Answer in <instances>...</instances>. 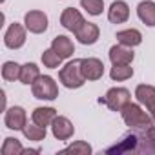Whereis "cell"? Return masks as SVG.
Wrapping results in <instances>:
<instances>
[{"label": "cell", "instance_id": "7", "mask_svg": "<svg viewBox=\"0 0 155 155\" xmlns=\"http://www.w3.org/2000/svg\"><path fill=\"white\" fill-rule=\"evenodd\" d=\"M4 124L9 130L22 131L24 126L28 124V113L22 106H11L4 111Z\"/></svg>", "mask_w": 155, "mask_h": 155}, {"label": "cell", "instance_id": "26", "mask_svg": "<svg viewBox=\"0 0 155 155\" xmlns=\"http://www.w3.org/2000/svg\"><path fill=\"white\" fill-rule=\"evenodd\" d=\"M81 8L91 15V17H99L104 11V0H81Z\"/></svg>", "mask_w": 155, "mask_h": 155}, {"label": "cell", "instance_id": "18", "mask_svg": "<svg viewBox=\"0 0 155 155\" xmlns=\"http://www.w3.org/2000/svg\"><path fill=\"white\" fill-rule=\"evenodd\" d=\"M135 99L139 104L146 106L148 110L155 104V86L151 84H139L135 88Z\"/></svg>", "mask_w": 155, "mask_h": 155}, {"label": "cell", "instance_id": "22", "mask_svg": "<svg viewBox=\"0 0 155 155\" xmlns=\"http://www.w3.org/2000/svg\"><path fill=\"white\" fill-rule=\"evenodd\" d=\"M20 71H22L20 64H17L15 60H6L2 64V79L8 81V82L20 81Z\"/></svg>", "mask_w": 155, "mask_h": 155}, {"label": "cell", "instance_id": "8", "mask_svg": "<svg viewBox=\"0 0 155 155\" xmlns=\"http://www.w3.org/2000/svg\"><path fill=\"white\" fill-rule=\"evenodd\" d=\"M51 133L57 140H69L75 133V126L73 122L64 117V115H57L55 120L51 122Z\"/></svg>", "mask_w": 155, "mask_h": 155}, {"label": "cell", "instance_id": "10", "mask_svg": "<svg viewBox=\"0 0 155 155\" xmlns=\"http://www.w3.org/2000/svg\"><path fill=\"white\" fill-rule=\"evenodd\" d=\"M84 22H86V20H84L82 13H81L79 9H75V8H66V9L62 11V15H60V24H62V28H66V29L71 31V33H77Z\"/></svg>", "mask_w": 155, "mask_h": 155}, {"label": "cell", "instance_id": "9", "mask_svg": "<svg viewBox=\"0 0 155 155\" xmlns=\"http://www.w3.org/2000/svg\"><path fill=\"white\" fill-rule=\"evenodd\" d=\"M81 68H82V73L86 77V81H91V82L102 79V75H104V64L97 57L81 58Z\"/></svg>", "mask_w": 155, "mask_h": 155}, {"label": "cell", "instance_id": "17", "mask_svg": "<svg viewBox=\"0 0 155 155\" xmlns=\"http://www.w3.org/2000/svg\"><path fill=\"white\" fill-rule=\"evenodd\" d=\"M117 42L122 44V46H128V48H135L139 44H142V33L135 28H128V29H122V31H117L115 35Z\"/></svg>", "mask_w": 155, "mask_h": 155}, {"label": "cell", "instance_id": "13", "mask_svg": "<svg viewBox=\"0 0 155 155\" xmlns=\"http://www.w3.org/2000/svg\"><path fill=\"white\" fill-rule=\"evenodd\" d=\"M51 49L55 53H58V57L64 60V58H71L73 53H75V44L69 37L66 35H57L53 40H51Z\"/></svg>", "mask_w": 155, "mask_h": 155}, {"label": "cell", "instance_id": "5", "mask_svg": "<svg viewBox=\"0 0 155 155\" xmlns=\"http://www.w3.org/2000/svg\"><path fill=\"white\" fill-rule=\"evenodd\" d=\"M26 31H28V28L18 24V22L9 24V28L4 33V46L8 49H20L26 44V38H28Z\"/></svg>", "mask_w": 155, "mask_h": 155}, {"label": "cell", "instance_id": "25", "mask_svg": "<svg viewBox=\"0 0 155 155\" xmlns=\"http://www.w3.org/2000/svg\"><path fill=\"white\" fill-rule=\"evenodd\" d=\"M60 153H77V155H91L93 148L91 144H88L86 140H75L73 144L66 146L64 150H60Z\"/></svg>", "mask_w": 155, "mask_h": 155}, {"label": "cell", "instance_id": "6", "mask_svg": "<svg viewBox=\"0 0 155 155\" xmlns=\"http://www.w3.org/2000/svg\"><path fill=\"white\" fill-rule=\"evenodd\" d=\"M24 26L33 35H42L48 29V15L40 9H31L24 15Z\"/></svg>", "mask_w": 155, "mask_h": 155}, {"label": "cell", "instance_id": "24", "mask_svg": "<svg viewBox=\"0 0 155 155\" xmlns=\"http://www.w3.org/2000/svg\"><path fill=\"white\" fill-rule=\"evenodd\" d=\"M24 146L20 144L18 139L15 137H6L4 142H2V148H0V151H2V155H22L24 153Z\"/></svg>", "mask_w": 155, "mask_h": 155}, {"label": "cell", "instance_id": "21", "mask_svg": "<svg viewBox=\"0 0 155 155\" xmlns=\"http://www.w3.org/2000/svg\"><path fill=\"white\" fill-rule=\"evenodd\" d=\"M133 77V68L131 64H115L111 69H110V79L115 81V82H122V81H128Z\"/></svg>", "mask_w": 155, "mask_h": 155}, {"label": "cell", "instance_id": "28", "mask_svg": "<svg viewBox=\"0 0 155 155\" xmlns=\"http://www.w3.org/2000/svg\"><path fill=\"white\" fill-rule=\"evenodd\" d=\"M146 140H148V144H150V150L155 151V126H150V128L146 130Z\"/></svg>", "mask_w": 155, "mask_h": 155}, {"label": "cell", "instance_id": "29", "mask_svg": "<svg viewBox=\"0 0 155 155\" xmlns=\"http://www.w3.org/2000/svg\"><path fill=\"white\" fill-rule=\"evenodd\" d=\"M150 115H151V119H153V122H155V104L150 108Z\"/></svg>", "mask_w": 155, "mask_h": 155}, {"label": "cell", "instance_id": "30", "mask_svg": "<svg viewBox=\"0 0 155 155\" xmlns=\"http://www.w3.org/2000/svg\"><path fill=\"white\" fill-rule=\"evenodd\" d=\"M0 2H2V4H4V2H6V0H0Z\"/></svg>", "mask_w": 155, "mask_h": 155}, {"label": "cell", "instance_id": "3", "mask_svg": "<svg viewBox=\"0 0 155 155\" xmlns=\"http://www.w3.org/2000/svg\"><path fill=\"white\" fill-rule=\"evenodd\" d=\"M31 93L38 101H55L58 97V86L53 77L40 75L38 79L31 84Z\"/></svg>", "mask_w": 155, "mask_h": 155}, {"label": "cell", "instance_id": "1", "mask_svg": "<svg viewBox=\"0 0 155 155\" xmlns=\"http://www.w3.org/2000/svg\"><path fill=\"white\" fill-rule=\"evenodd\" d=\"M58 81L68 90H79V88H82L86 84V77H84L82 68H81V58H73L64 68H60Z\"/></svg>", "mask_w": 155, "mask_h": 155}, {"label": "cell", "instance_id": "27", "mask_svg": "<svg viewBox=\"0 0 155 155\" xmlns=\"http://www.w3.org/2000/svg\"><path fill=\"white\" fill-rule=\"evenodd\" d=\"M42 64H44V68H49V69H57L60 64H62V58L58 57V53H55L51 48L49 49H44V53H42Z\"/></svg>", "mask_w": 155, "mask_h": 155}, {"label": "cell", "instance_id": "20", "mask_svg": "<svg viewBox=\"0 0 155 155\" xmlns=\"http://www.w3.org/2000/svg\"><path fill=\"white\" fill-rule=\"evenodd\" d=\"M40 77V68L35 64V62H26L22 66V71H20V82L26 84V86H31L37 79Z\"/></svg>", "mask_w": 155, "mask_h": 155}, {"label": "cell", "instance_id": "12", "mask_svg": "<svg viewBox=\"0 0 155 155\" xmlns=\"http://www.w3.org/2000/svg\"><path fill=\"white\" fill-rule=\"evenodd\" d=\"M110 62L115 66V64H131L133 58H135V53H133V48H128V46H122V44H115L110 48Z\"/></svg>", "mask_w": 155, "mask_h": 155}, {"label": "cell", "instance_id": "2", "mask_svg": "<svg viewBox=\"0 0 155 155\" xmlns=\"http://www.w3.org/2000/svg\"><path fill=\"white\" fill-rule=\"evenodd\" d=\"M120 115H122V120L126 126L133 128V130H148L150 126H153V119L151 115H148L140 104H135V102H128L122 110H120Z\"/></svg>", "mask_w": 155, "mask_h": 155}, {"label": "cell", "instance_id": "16", "mask_svg": "<svg viewBox=\"0 0 155 155\" xmlns=\"http://www.w3.org/2000/svg\"><path fill=\"white\" fill-rule=\"evenodd\" d=\"M137 17L144 26L155 28V2L153 0H142V2H139Z\"/></svg>", "mask_w": 155, "mask_h": 155}, {"label": "cell", "instance_id": "14", "mask_svg": "<svg viewBox=\"0 0 155 155\" xmlns=\"http://www.w3.org/2000/svg\"><path fill=\"white\" fill-rule=\"evenodd\" d=\"M130 18V6L124 0H115L108 9V20L111 24H124Z\"/></svg>", "mask_w": 155, "mask_h": 155}, {"label": "cell", "instance_id": "4", "mask_svg": "<svg viewBox=\"0 0 155 155\" xmlns=\"http://www.w3.org/2000/svg\"><path fill=\"white\" fill-rule=\"evenodd\" d=\"M101 104H106L111 111H120L128 102H131V93L126 88H110L104 97L99 99Z\"/></svg>", "mask_w": 155, "mask_h": 155}, {"label": "cell", "instance_id": "11", "mask_svg": "<svg viewBox=\"0 0 155 155\" xmlns=\"http://www.w3.org/2000/svg\"><path fill=\"white\" fill-rule=\"evenodd\" d=\"M75 37L84 46H93L101 37V28L97 24H93V22H84L81 26V29L75 33Z\"/></svg>", "mask_w": 155, "mask_h": 155}, {"label": "cell", "instance_id": "15", "mask_svg": "<svg viewBox=\"0 0 155 155\" xmlns=\"http://www.w3.org/2000/svg\"><path fill=\"white\" fill-rule=\"evenodd\" d=\"M57 115H58V113H57L55 108H51V106H38V108L33 110L31 120H33L35 124H38V126L48 128V126H51V122L55 120Z\"/></svg>", "mask_w": 155, "mask_h": 155}, {"label": "cell", "instance_id": "23", "mask_svg": "<svg viewBox=\"0 0 155 155\" xmlns=\"http://www.w3.org/2000/svg\"><path fill=\"white\" fill-rule=\"evenodd\" d=\"M22 133H24V137H26L28 140H33V142H40V140H44L46 135H48L46 128H44V126H38V124H35V122H31V124L28 122V124L24 126Z\"/></svg>", "mask_w": 155, "mask_h": 155}, {"label": "cell", "instance_id": "19", "mask_svg": "<svg viewBox=\"0 0 155 155\" xmlns=\"http://www.w3.org/2000/svg\"><path fill=\"white\" fill-rule=\"evenodd\" d=\"M139 140H140L139 135L130 133V135H126V137L122 139L120 144H115L113 148H108L106 151H108V153H130V151L133 153V151H139V148H137Z\"/></svg>", "mask_w": 155, "mask_h": 155}]
</instances>
